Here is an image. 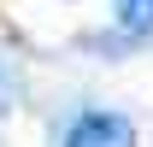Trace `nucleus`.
<instances>
[{"mask_svg": "<svg viewBox=\"0 0 153 147\" xmlns=\"http://www.w3.org/2000/svg\"><path fill=\"white\" fill-rule=\"evenodd\" d=\"M65 147H135V124L124 112H82L65 129Z\"/></svg>", "mask_w": 153, "mask_h": 147, "instance_id": "f257e3e1", "label": "nucleus"}, {"mask_svg": "<svg viewBox=\"0 0 153 147\" xmlns=\"http://www.w3.org/2000/svg\"><path fill=\"white\" fill-rule=\"evenodd\" d=\"M118 24L130 36H153V0H118Z\"/></svg>", "mask_w": 153, "mask_h": 147, "instance_id": "f03ea898", "label": "nucleus"}]
</instances>
